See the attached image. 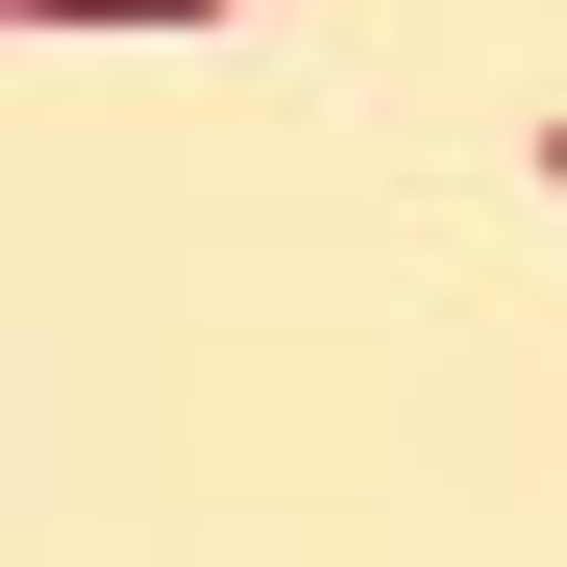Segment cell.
<instances>
[{
	"label": "cell",
	"mask_w": 567,
	"mask_h": 567,
	"mask_svg": "<svg viewBox=\"0 0 567 567\" xmlns=\"http://www.w3.org/2000/svg\"><path fill=\"white\" fill-rule=\"evenodd\" d=\"M25 25H223V0H25Z\"/></svg>",
	"instance_id": "cell-1"
},
{
	"label": "cell",
	"mask_w": 567,
	"mask_h": 567,
	"mask_svg": "<svg viewBox=\"0 0 567 567\" xmlns=\"http://www.w3.org/2000/svg\"><path fill=\"white\" fill-rule=\"evenodd\" d=\"M543 173H567V124H543Z\"/></svg>",
	"instance_id": "cell-2"
},
{
	"label": "cell",
	"mask_w": 567,
	"mask_h": 567,
	"mask_svg": "<svg viewBox=\"0 0 567 567\" xmlns=\"http://www.w3.org/2000/svg\"><path fill=\"white\" fill-rule=\"evenodd\" d=\"M0 25H25V0H0Z\"/></svg>",
	"instance_id": "cell-3"
}]
</instances>
